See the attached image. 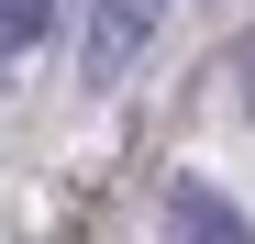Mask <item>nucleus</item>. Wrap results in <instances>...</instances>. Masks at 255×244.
I'll return each mask as SVG.
<instances>
[{
    "label": "nucleus",
    "instance_id": "nucleus-1",
    "mask_svg": "<svg viewBox=\"0 0 255 244\" xmlns=\"http://www.w3.org/2000/svg\"><path fill=\"white\" fill-rule=\"evenodd\" d=\"M155 22H166V0H89V33H78V67H89L100 89H111V78L133 67L144 45H155Z\"/></svg>",
    "mask_w": 255,
    "mask_h": 244
},
{
    "label": "nucleus",
    "instance_id": "nucleus-2",
    "mask_svg": "<svg viewBox=\"0 0 255 244\" xmlns=\"http://www.w3.org/2000/svg\"><path fill=\"white\" fill-rule=\"evenodd\" d=\"M166 244H255V233L211 178H166Z\"/></svg>",
    "mask_w": 255,
    "mask_h": 244
},
{
    "label": "nucleus",
    "instance_id": "nucleus-3",
    "mask_svg": "<svg viewBox=\"0 0 255 244\" xmlns=\"http://www.w3.org/2000/svg\"><path fill=\"white\" fill-rule=\"evenodd\" d=\"M45 22H56V0H0V56H33Z\"/></svg>",
    "mask_w": 255,
    "mask_h": 244
},
{
    "label": "nucleus",
    "instance_id": "nucleus-4",
    "mask_svg": "<svg viewBox=\"0 0 255 244\" xmlns=\"http://www.w3.org/2000/svg\"><path fill=\"white\" fill-rule=\"evenodd\" d=\"M233 89H244V111H255V33H244V56H233Z\"/></svg>",
    "mask_w": 255,
    "mask_h": 244
}]
</instances>
